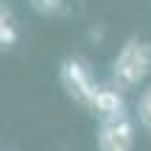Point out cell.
Listing matches in <instances>:
<instances>
[{
	"mask_svg": "<svg viewBox=\"0 0 151 151\" xmlns=\"http://www.w3.org/2000/svg\"><path fill=\"white\" fill-rule=\"evenodd\" d=\"M134 120H137V126L151 137V84L140 92V98H137V104H134Z\"/></svg>",
	"mask_w": 151,
	"mask_h": 151,
	"instance_id": "5b68a950",
	"label": "cell"
},
{
	"mask_svg": "<svg viewBox=\"0 0 151 151\" xmlns=\"http://www.w3.org/2000/svg\"><path fill=\"white\" fill-rule=\"evenodd\" d=\"M28 6L42 17H56L65 9V0H28Z\"/></svg>",
	"mask_w": 151,
	"mask_h": 151,
	"instance_id": "8992f818",
	"label": "cell"
},
{
	"mask_svg": "<svg viewBox=\"0 0 151 151\" xmlns=\"http://www.w3.org/2000/svg\"><path fill=\"white\" fill-rule=\"evenodd\" d=\"M59 81H62V90L67 92V98H73L78 106L92 109L98 95V81L92 76V67L87 59L81 56H65L59 65Z\"/></svg>",
	"mask_w": 151,
	"mask_h": 151,
	"instance_id": "7a4b0ae2",
	"label": "cell"
},
{
	"mask_svg": "<svg viewBox=\"0 0 151 151\" xmlns=\"http://www.w3.org/2000/svg\"><path fill=\"white\" fill-rule=\"evenodd\" d=\"M17 39H20V34H17V25H14V22H0V48H3V50H11L17 45Z\"/></svg>",
	"mask_w": 151,
	"mask_h": 151,
	"instance_id": "52a82bcc",
	"label": "cell"
},
{
	"mask_svg": "<svg viewBox=\"0 0 151 151\" xmlns=\"http://www.w3.org/2000/svg\"><path fill=\"white\" fill-rule=\"evenodd\" d=\"M90 112H95L101 120H109V118H118V115L126 112V101H123V92L112 84H104L98 87V95H95V104H92Z\"/></svg>",
	"mask_w": 151,
	"mask_h": 151,
	"instance_id": "277c9868",
	"label": "cell"
},
{
	"mask_svg": "<svg viewBox=\"0 0 151 151\" xmlns=\"http://www.w3.org/2000/svg\"><path fill=\"white\" fill-rule=\"evenodd\" d=\"M134 126L137 120L129 118V115H118V118H109L98 123V151H134L137 134H134Z\"/></svg>",
	"mask_w": 151,
	"mask_h": 151,
	"instance_id": "3957f363",
	"label": "cell"
},
{
	"mask_svg": "<svg viewBox=\"0 0 151 151\" xmlns=\"http://www.w3.org/2000/svg\"><path fill=\"white\" fill-rule=\"evenodd\" d=\"M112 81L109 84L118 87L120 92H129L134 87H140L151 73V39L132 34L126 37V42L120 45V50L112 59Z\"/></svg>",
	"mask_w": 151,
	"mask_h": 151,
	"instance_id": "6da1fadb",
	"label": "cell"
}]
</instances>
